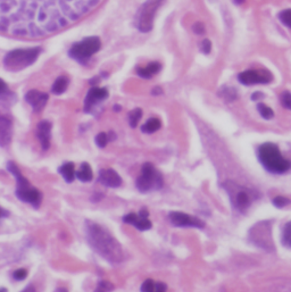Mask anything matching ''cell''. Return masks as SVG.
Masks as SVG:
<instances>
[{
  "instance_id": "cell-1",
  "label": "cell",
  "mask_w": 291,
  "mask_h": 292,
  "mask_svg": "<svg viewBox=\"0 0 291 292\" xmlns=\"http://www.w3.org/2000/svg\"><path fill=\"white\" fill-rule=\"evenodd\" d=\"M86 230L88 241L94 251L111 263H120L123 260V249L110 232L93 222H88Z\"/></svg>"
},
{
  "instance_id": "cell-2",
  "label": "cell",
  "mask_w": 291,
  "mask_h": 292,
  "mask_svg": "<svg viewBox=\"0 0 291 292\" xmlns=\"http://www.w3.org/2000/svg\"><path fill=\"white\" fill-rule=\"evenodd\" d=\"M257 155L261 164L269 173L283 174L291 168V161L282 156L279 147L274 143H263L258 148Z\"/></svg>"
},
{
  "instance_id": "cell-3",
  "label": "cell",
  "mask_w": 291,
  "mask_h": 292,
  "mask_svg": "<svg viewBox=\"0 0 291 292\" xmlns=\"http://www.w3.org/2000/svg\"><path fill=\"white\" fill-rule=\"evenodd\" d=\"M42 51H44V49L39 45L38 47L14 49V50L7 52L3 57V67L9 72L23 71L38 61Z\"/></svg>"
},
{
  "instance_id": "cell-4",
  "label": "cell",
  "mask_w": 291,
  "mask_h": 292,
  "mask_svg": "<svg viewBox=\"0 0 291 292\" xmlns=\"http://www.w3.org/2000/svg\"><path fill=\"white\" fill-rule=\"evenodd\" d=\"M7 168H8V171L14 175V178H15L16 180L17 198L21 199L24 202L30 203L34 208H38V207L40 206L42 200L41 192L30 184V182L23 177V174L21 173L20 168L16 166L15 163L9 161V163L7 164Z\"/></svg>"
},
{
  "instance_id": "cell-5",
  "label": "cell",
  "mask_w": 291,
  "mask_h": 292,
  "mask_svg": "<svg viewBox=\"0 0 291 292\" xmlns=\"http://www.w3.org/2000/svg\"><path fill=\"white\" fill-rule=\"evenodd\" d=\"M223 188L229 193L231 203L234 208L239 212H245L249 208L251 202L255 199L258 198V193L252 191V190L241 186L232 181H226L223 184Z\"/></svg>"
},
{
  "instance_id": "cell-6",
  "label": "cell",
  "mask_w": 291,
  "mask_h": 292,
  "mask_svg": "<svg viewBox=\"0 0 291 292\" xmlns=\"http://www.w3.org/2000/svg\"><path fill=\"white\" fill-rule=\"evenodd\" d=\"M101 48V40L98 37H88L81 41L75 42L68 50L69 58L74 59L80 64H86L89 59L96 55Z\"/></svg>"
},
{
  "instance_id": "cell-7",
  "label": "cell",
  "mask_w": 291,
  "mask_h": 292,
  "mask_svg": "<svg viewBox=\"0 0 291 292\" xmlns=\"http://www.w3.org/2000/svg\"><path fill=\"white\" fill-rule=\"evenodd\" d=\"M135 184L142 193L156 191L163 186V178L153 164L146 163L142 165L141 174L136 179Z\"/></svg>"
},
{
  "instance_id": "cell-8",
  "label": "cell",
  "mask_w": 291,
  "mask_h": 292,
  "mask_svg": "<svg viewBox=\"0 0 291 292\" xmlns=\"http://www.w3.org/2000/svg\"><path fill=\"white\" fill-rule=\"evenodd\" d=\"M249 240L257 248L264 249L266 251L274 250L271 222L262 221L256 223L249 230Z\"/></svg>"
},
{
  "instance_id": "cell-9",
  "label": "cell",
  "mask_w": 291,
  "mask_h": 292,
  "mask_svg": "<svg viewBox=\"0 0 291 292\" xmlns=\"http://www.w3.org/2000/svg\"><path fill=\"white\" fill-rule=\"evenodd\" d=\"M163 2L164 0H147L140 7L135 17V25L139 31H141L143 33H148L152 31L155 15Z\"/></svg>"
},
{
  "instance_id": "cell-10",
  "label": "cell",
  "mask_w": 291,
  "mask_h": 292,
  "mask_svg": "<svg viewBox=\"0 0 291 292\" xmlns=\"http://www.w3.org/2000/svg\"><path fill=\"white\" fill-rule=\"evenodd\" d=\"M171 224L179 227H196V228H204L205 223L197 217L189 215V214L182 212H172L168 215Z\"/></svg>"
},
{
  "instance_id": "cell-11",
  "label": "cell",
  "mask_w": 291,
  "mask_h": 292,
  "mask_svg": "<svg viewBox=\"0 0 291 292\" xmlns=\"http://www.w3.org/2000/svg\"><path fill=\"white\" fill-rule=\"evenodd\" d=\"M108 97V91L105 88H99V87H92L91 89L88 91L86 99H84V106L83 111L86 112H91L96 106L103 103L107 99Z\"/></svg>"
},
{
  "instance_id": "cell-12",
  "label": "cell",
  "mask_w": 291,
  "mask_h": 292,
  "mask_svg": "<svg viewBox=\"0 0 291 292\" xmlns=\"http://www.w3.org/2000/svg\"><path fill=\"white\" fill-rule=\"evenodd\" d=\"M240 83L245 86H252V84H264L272 81L271 73L268 71H256V69H248L239 74Z\"/></svg>"
},
{
  "instance_id": "cell-13",
  "label": "cell",
  "mask_w": 291,
  "mask_h": 292,
  "mask_svg": "<svg viewBox=\"0 0 291 292\" xmlns=\"http://www.w3.org/2000/svg\"><path fill=\"white\" fill-rule=\"evenodd\" d=\"M149 213L146 208H142L140 210L139 214L135 213H130L128 215L123 217V222L126 224L133 225V226L138 228L140 231H147L150 230L153 226L152 221L148 219Z\"/></svg>"
},
{
  "instance_id": "cell-14",
  "label": "cell",
  "mask_w": 291,
  "mask_h": 292,
  "mask_svg": "<svg viewBox=\"0 0 291 292\" xmlns=\"http://www.w3.org/2000/svg\"><path fill=\"white\" fill-rule=\"evenodd\" d=\"M25 101L27 104L32 107L33 112H40L45 110V105L48 103L49 96L48 93L42 92V91H39L37 89H32L30 91H27L25 93Z\"/></svg>"
},
{
  "instance_id": "cell-15",
  "label": "cell",
  "mask_w": 291,
  "mask_h": 292,
  "mask_svg": "<svg viewBox=\"0 0 291 292\" xmlns=\"http://www.w3.org/2000/svg\"><path fill=\"white\" fill-rule=\"evenodd\" d=\"M51 129L52 124L49 121H41L37 125L36 135L37 138L39 139L40 145L44 150H48L50 147V140H51Z\"/></svg>"
},
{
  "instance_id": "cell-16",
  "label": "cell",
  "mask_w": 291,
  "mask_h": 292,
  "mask_svg": "<svg viewBox=\"0 0 291 292\" xmlns=\"http://www.w3.org/2000/svg\"><path fill=\"white\" fill-rule=\"evenodd\" d=\"M98 180L101 184L110 186V188H117L122 184V179L118 175L117 172H115L112 168H106V170H101L99 172V178Z\"/></svg>"
},
{
  "instance_id": "cell-17",
  "label": "cell",
  "mask_w": 291,
  "mask_h": 292,
  "mask_svg": "<svg viewBox=\"0 0 291 292\" xmlns=\"http://www.w3.org/2000/svg\"><path fill=\"white\" fill-rule=\"evenodd\" d=\"M12 139V121L0 115V146H6Z\"/></svg>"
},
{
  "instance_id": "cell-18",
  "label": "cell",
  "mask_w": 291,
  "mask_h": 292,
  "mask_svg": "<svg viewBox=\"0 0 291 292\" xmlns=\"http://www.w3.org/2000/svg\"><path fill=\"white\" fill-rule=\"evenodd\" d=\"M69 84V79L66 75L58 76L57 79L55 80L54 84L51 87V92L55 94V96H61L67 90Z\"/></svg>"
},
{
  "instance_id": "cell-19",
  "label": "cell",
  "mask_w": 291,
  "mask_h": 292,
  "mask_svg": "<svg viewBox=\"0 0 291 292\" xmlns=\"http://www.w3.org/2000/svg\"><path fill=\"white\" fill-rule=\"evenodd\" d=\"M59 173L63 178H64V180L67 182V183H71L74 181L75 179V168H74V164L71 163V161H68V163H65L64 165H62L61 167H59L58 170Z\"/></svg>"
},
{
  "instance_id": "cell-20",
  "label": "cell",
  "mask_w": 291,
  "mask_h": 292,
  "mask_svg": "<svg viewBox=\"0 0 291 292\" xmlns=\"http://www.w3.org/2000/svg\"><path fill=\"white\" fill-rule=\"evenodd\" d=\"M75 177L82 182H90L93 178V173L90 165L88 163H82L81 166H80V170L75 172Z\"/></svg>"
},
{
  "instance_id": "cell-21",
  "label": "cell",
  "mask_w": 291,
  "mask_h": 292,
  "mask_svg": "<svg viewBox=\"0 0 291 292\" xmlns=\"http://www.w3.org/2000/svg\"><path fill=\"white\" fill-rule=\"evenodd\" d=\"M160 69V65L158 63H152V64L147 65L146 67L139 68L138 69V75L143 77V79H149L159 72Z\"/></svg>"
},
{
  "instance_id": "cell-22",
  "label": "cell",
  "mask_w": 291,
  "mask_h": 292,
  "mask_svg": "<svg viewBox=\"0 0 291 292\" xmlns=\"http://www.w3.org/2000/svg\"><path fill=\"white\" fill-rule=\"evenodd\" d=\"M159 129H160V121L158 118H150L141 126V131L143 133H148V135L156 132L157 130Z\"/></svg>"
},
{
  "instance_id": "cell-23",
  "label": "cell",
  "mask_w": 291,
  "mask_h": 292,
  "mask_svg": "<svg viewBox=\"0 0 291 292\" xmlns=\"http://www.w3.org/2000/svg\"><path fill=\"white\" fill-rule=\"evenodd\" d=\"M14 98H15V94L8 89L3 80L0 79V100L10 105V99H14Z\"/></svg>"
},
{
  "instance_id": "cell-24",
  "label": "cell",
  "mask_w": 291,
  "mask_h": 292,
  "mask_svg": "<svg viewBox=\"0 0 291 292\" xmlns=\"http://www.w3.org/2000/svg\"><path fill=\"white\" fill-rule=\"evenodd\" d=\"M281 242L286 248L291 249V221L285 225L282 230Z\"/></svg>"
},
{
  "instance_id": "cell-25",
  "label": "cell",
  "mask_w": 291,
  "mask_h": 292,
  "mask_svg": "<svg viewBox=\"0 0 291 292\" xmlns=\"http://www.w3.org/2000/svg\"><path fill=\"white\" fill-rule=\"evenodd\" d=\"M141 116H142V111L140 110V108H135V110L130 112L129 114L130 126H131V128H135V126L138 125L140 119H141Z\"/></svg>"
},
{
  "instance_id": "cell-26",
  "label": "cell",
  "mask_w": 291,
  "mask_h": 292,
  "mask_svg": "<svg viewBox=\"0 0 291 292\" xmlns=\"http://www.w3.org/2000/svg\"><path fill=\"white\" fill-rule=\"evenodd\" d=\"M257 110L259 112V114L262 115V117L265 119H271L273 118V116H274V112H273L272 108L266 106L265 104H259L257 106Z\"/></svg>"
},
{
  "instance_id": "cell-27",
  "label": "cell",
  "mask_w": 291,
  "mask_h": 292,
  "mask_svg": "<svg viewBox=\"0 0 291 292\" xmlns=\"http://www.w3.org/2000/svg\"><path fill=\"white\" fill-rule=\"evenodd\" d=\"M272 202H273V205H274L275 207H278V208H283V207L289 205L290 199L287 198V197H283V196H276L275 198H273Z\"/></svg>"
},
{
  "instance_id": "cell-28",
  "label": "cell",
  "mask_w": 291,
  "mask_h": 292,
  "mask_svg": "<svg viewBox=\"0 0 291 292\" xmlns=\"http://www.w3.org/2000/svg\"><path fill=\"white\" fill-rule=\"evenodd\" d=\"M279 19L281 22L291 29V9H286L279 14Z\"/></svg>"
},
{
  "instance_id": "cell-29",
  "label": "cell",
  "mask_w": 291,
  "mask_h": 292,
  "mask_svg": "<svg viewBox=\"0 0 291 292\" xmlns=\"http://www.w3.org/2000/svg\"><path fill=\"white\" fill-rule=\"evenodd\" d=\"M108 141H110V139H108V135H106V133H104V132L98 133L96 136V145L98 147L105 148L107 146Z\"/></svg>"
},
{
  "instance_id": "cell-30",
  "label": "cell",
  "mask_w": 291,
  "mask_h": 292,
  "mask_svg": "<svg viewBox=\"0 0 291 292\" xmlns=\"http://www.w3.org/2000/svg\"><path fill=\"white\" fill-rule=\"evenodd\" d=\"M114 289V286L108 281H101L97 286V289L94 292H111Z\"/></svg>"
},
{
  "instance_id": "cell-31",
  "label": "cell",
  "mask_w": 291,
  "mask_h": 292,
  "mask_svg": "<svg viewBox=\"0 0 291 292\" xmlns=\"http://www.w3.org/2000/svg\"><path fill=\"white\" fill-rule=\"evenodd\" d=\"M156 282H154L153 280H146L141 286V292H155Z\"/></svg>"
},
{
  "instance_id": "cell-32",
  "label": "cell",
  "mask_w": 291,
  "mask_h": 292,
  "mask_svg": "<svg viewBox=\"0 0 291 292\" xmlns=\"http://www.w3.org/2000/svg\"><path fill=\"white\" fill-rule=\"evenodd\" d=\"M281 104L285 108H288V110H291V93L286 91L281 94Z\"/></svg>"
},
{
  "instance_id": "cell-33",
  "label": "cell",
  "mask_w": 291,
  "mask_h": 292,
  "mask_svg": "<svg viewBox=\"0 0 291 292\" xmlns=\"http://www.w3.org/2000/svg\"><path fill=\"white\" fill-rule=\"evenodd\" d=\"M13 276H14V279L17 280V281H22L27 276V272H26V270H23V269L17 270H15V272H14Z\"/></svg>"
},
{
  "instance_id": "cell-34",
  "label": "cell",
  "mask_w": 291,
  "mask_h": 292,
  "mask_svg": "<svg viewBox=\"0 0 291 292\" xmlns=\"http://www.w3.org/2000/svg\"><path fill=\"white\" fill-rule=\"evenodd\" d=\"M201 51L204 52V54H209L210 52V49H212V44H210L209 40H204L201 42Z\"/></svg>"
},
{
  "instance_id": "cell-35",
  "label": "cell",
  "mask_w": 291,
  "mask_h": 292,
  "mask_svg": "<svg viewBox=\"0 0 291 292\" xmlns=\"http://www.w3.org/2000/svg\"><path fill=\"white\" fill-rule=\"evenodd\" d=\"M194 31L197 34H202V33L205 32V27H204V25H202L201 23H197V24H195Z\"/></svg>"
},
{
  "instance_id": "cell-36",
  "label": "cell",
  "mask_w": 291,
  "mask_h": 292,
  "mask_svg": "<svg viewBox=\"0 0 291 292\" xmlns=\"http://www.w3.org/2000/svg\"><path fill=\"white\" fill-rule=\"evenodd\" d=\"M167 287L165 284L159 282V283H156V288H155V292H166Z\"/></svg>"
},
{
  "instance_id": "cell-37",
  "label": "cell",
  "mask_w": 291,
  "mask_h": 292,
  "mask_svg": "<svg viewBox=\"0 0 291 292\" xmlns=\"http://www.w3.org/2000/svg\"><path fill=\"white\" fill-rule=\"evenodd\" d=\"M8 216V212H6L5 209H2L1 207H0V217H6Z\"/></svg>"
},
{
  "instance_id": "cell-38",
  "label": "cell",
  "mask_w": 291,
  "mask_h": 292,
  "mask_svg": "<svg viewBox=\"0 0 291 292\" xmlns=\"http://www.w3.org/2000/svg\"><path fill=\"white\" fill-rule=\"evenodd\" d=\"M0 292H7V290L5 289V288H1V289H0Z\"/></svg>"
},
{
  "instance_id": "cell-39",
  "label": "cell",
  "mask_w": 291,
  "mask_h": 292,
  "mask_svg": "<svg viewBox=\"0 0 291 292\" xmlns=\"http://www.w3.org/2000/svg\"><path fill=\"white\" fill-rule=\"evenodd\" d=\"M236 1H237L238 3H241V2H244V0H236Z\"/></svg>"
}]
</instances>
